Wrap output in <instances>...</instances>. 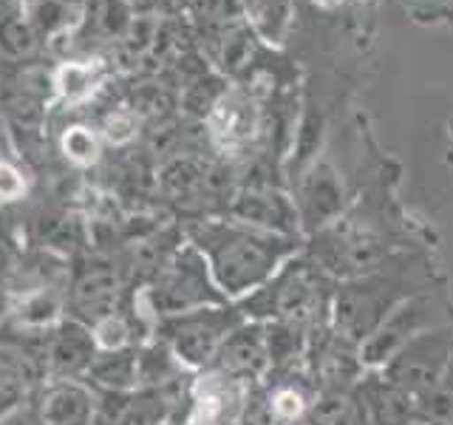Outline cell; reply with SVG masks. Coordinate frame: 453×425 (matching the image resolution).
I'll list each match as a JSON object with an SVG mask.
<instances>
[{"instance_id": "obj_8", "label": "cell", "mask_w": 453, "mask_h": 425, "mask_svg": "<svg viewBox=\"0 0 453 425\" xmlns=\"http://www.w3.org/2000/svg\"><path fill=\"white\" fill-rule=\"evenodd\" d=\"M266 335L261 326H235L230 337L224 340L212 368L226 377H235L241 382H247L252 377L261 375V368L266 366Z\"/></svg>"}, {"instance_id": "obj_26", "label": "cell", "mask_w": 453, "mask_h": 425, "mask_svg": "<svg viewBox=\"0 0 453 425\" xmlns=\"http://www.w3.org/2000/svg\"><path fill=\"white\" fill-rule=\"evenodd\" d=\"M14 153V142H12V128L6 122V113H4V105H0V156H6L12 159Z\"/></svg>"}, {"instance_id": "obj_18", "label": "cell", "mask_w": 453, "mask_h": 425, "mask_svg": "<svg viewBox=\"0 0 453 425\" xmlns=\"http://www.w3.org/2000/svg\"><path fill=\"white\" fill-rule=\"evenodd\" d=\"M40 49V35L37 28L26 20V14H12L0 23V51L12 60H28Z\"/></svg>"}, {"instance_id": "obj_23", "label": "cell", "mask_w": 453, "mask_h": 425, "mask_svg": "<svg viewBox=\"0 0 453 425\" xmlns=\"http://www.w3.org/2000/svg\"><path fill=\"white\" fill-rule=\"evenodd\" d=\"M23 252L26 247L20 244L18 233H14L9 224L0 221V290L9 292V283L23 261Z\"/></svg>"}, {"instance_id": "obj_9", "label": "cell", "mask_w": 453, "mask_h": 425, "mask_svg": "<svg viewBox=\"0 0 453 425\" xmlns=\"http://www.w3.org/2000/svg\"><path fill=\"white\" fill-rule=\"evenodd\" d=\"M85 382L96 394H122L136 389V346L99 349L85 375Z\"/></svg>"}, {"instance_id": "obj_6", "label": "cell", "mask_w": 453, "mask_h": 425, "mask_svg": "<svg viewBox=\"0 0 453 425\" xmlns=\"http://www.w3.org/2000/svg\"><path fill=\"white\" fill-rule=\"evenodd\" d=\"M244 382L210 368L190 386V406L181 425H235L244 411Z\"/></svg>"}, {"instance_id": "obj_28", "label": "cell", "mask_w": 453, "mask_h": 425, "mask_svg": "<svg viewBox=\"0 0 453 425\" xmlns=\"http://www.w3.org/2000/svg\"><path fill=\"white\" fill-rule=\"evenodd\" d=\"M9 309H12V292L0 290V326H4V321H6V315H9Z\"/></svg>"}, {"instance_id": "obj_11", "label": "cell", "mask_w": 453, "mask_h": 425, "mask_svg": "<svg viewBox=\"0 0 453 425\" xmlns=\"http://www.w3.org/2000/svg\"><path fill=\"white\" fill-rule=\"evenodd\" d=\"M105 82L103 60H65L54 68V97L65 105H85Z\"/></svg>"}, {"instance_id": "obj_20", "label": "cell", "mask_w": 453, "mask_h": 425, "mask_svg": "<svg viewBox=\"0 0 453 425\" xmlns=\"http://www.w3.org/2000/svg\"><path fill=\"white\" fill-rule=\"evenodd\" d=\"M233 210L244 224H258V227H269V230L283 224V212L278 210V205L269 196H261V193L241 196Z\"/></svg>"}, {"instance_id": "obj_17", "label": "cell", "mask_w": 453, "mask_h": 425, "mask_svg": "<svg viewBox=\"0 0 453 425\" xmlns=\"http://www.w3.org/2000/svg\"><path fill=\"white\" fill-rule=\"evenodd\" d=\"M173 94L162 82H142L134 85L127 94V108H131L142 122H165L173 111Z\"/></svg>"}, {"instance_id": "obj_5", "label": "cell", "mask_w": 453, "mask_h": 425, "mask_svg": "<svg viewBox=\"0 0 453 425\" xmlns=\"http://www.w3.org/2000/svg\"><path fill=\"white\" fill-rule=\"evenodd\" d=\"M37 354L46 380H85L96 358V337L91 326L74 318H63L57 326L26 344Z\"/></svg>"}, {"instance_id": "obj_1", "label": "cell", "mask_w": 453, "mask_h": 425, "mask_svg": "<svg viewBox=\"0 0 453 425\" xmlns=\"http://www.w3.org/2000/svg\"><path fill=\"white\" fill-rule=\"evenodd\" d=\"M190 244L204 255L224 298H241L264 287L283 259L280 241L250 227L204 224L193 230Z\"/></svg>"}, {"instance_id": "obj_14", "label": "cell", "mask_w": 453, "mask_h": 425, "mask_svg": "<svg viewBox=\"0 0 453 425\" xmlns=\"http://www.w3.org/2000/svg\"><path fill=\"white\" fill-rule=\"evenodd\" d=\"M23 14L37 28L40 37H57L74 32L82 23V9L65 4V0H26Z\"/></svg>"}, {"instance_id": "obj_10", "label": "cell", "mask_w": 453, "mask_h": 425, "mask_svg": "<svg viewBox=\"0 0 453 425\" xmlns=\"http://www.w3.org/2000/svg\"><path fill=\"white\" fill-rule=\"evenodd\" d=\"M210 134L219 148H241L255 134V111L241 97H221L207 113Z\"/></svg>"}, {"instance_id": "obj_12", "label": "cell", "mask_w": 453, "mask_h": 425, "mask_svg": "<svg viewBox=\"0 0 453 425\" xmlns=\"http://www.w3.org/2000/svg\"><path fill=\"white\" fill-rule=\"evenodd\" d=\"M445 354H448L445 340H417L414 346H408L400 354L391 375L403 386H428V382L436 380L439 368H442Z\"/></svg>"}, {"instance_id": "obj_16", "label": "cell", "mask_w": 453, "mask_h": 425, "mask_svg": "<svg viewBox=\"0 0 453 425\" xmlns=\"http://www.w3.org/2000/svg\"><path fill=\"white\" fill-rule=\"evenodd\" d=\"M103 136H99L96 128L85 125V122H74L63 128L60 134V153L63 159L71 162L74 167H94L99 159H103Z\"/></svg>"}, {"instance_id": "obj_22", "label": "cell", "mask_w": 453, "mask_h": 425, "mask_svg": "<svg viewBox=\"0 0 453 425\" xmlns=\"http://www.w3.org/2000/svg\"><path fill=\"white\" fill-rule=\"evenodd\" d=\"M368 406H372L377 422L382 425H400L408 420V400L396 391V389H377L368 397Z\"/></svg>"}, {"instance_id": "obj_25", "label": "cell", "mask_w": 453, "mask_h": 425, "mask_svg": "<svg viewBox=\"0 0 453 425\" xmlns=\"http://www.w3.org/2000/svg\"><path fill=\"white\" fill-rule=\"evenodd\" d=\"M301 411H303V397L295 389H280L273 397V403H269V414L280 422H292L295 417H301Z\"/></svg>"}, {"instance_id": "obj_2", "label": "cell", "mask_w": 453, "mask_h": 425, "mask_svg": "<svg viewBox=\"0 0 453 425\" xmlns=\"http://www.w3.org/2000/svg\"><path fill=\"white\" fill-rule=\"evenodd\" d=\"M134 292L139 306L148 312V318L153 323L159 318L181 315V312H193L226 301L210 275L204 255L193 244H181L148 287Z\"/></svg>"}, {"instance_id": "obj_4", "label": "cell", "mask_w": 453, "mask_h": 425, "mask_svg": "<svg viewBox=\"0 0 453 425\" xmlns=\"http://www.w3.org/2000/svg\"><path fill=\"white\" fill-rule=\"evenodd\" d=\"M127 298V281L122 264L113 252L91 250L74 259L65 283V318L85 326L108 318Z\"/></svg>"}, {"instance_id": "obj_15", "label": "cell", "mask_w": 453, "mask_h": 425, "mask_svg": "<svg viewBox=\"0 0 453 425\" xmlns=\"http://www.w3.org/2000/svg\"><path fill=\"white\" fill-rule=\"evenodd\" d=\"M131 20H134V12L127 9L122 0H85V6H82V23L88 26V32L99 40L117 42Z\"/></svg>"}, {"instance_id": "obj_19", "label": "cell", "mask_w": 453, "mask_h": 425, "mask_svg": "<svg viewBox=\"0 0 453 425\" xmlns=\"http://www.w3.org/2000/svg\"><path fill=\"white\" fill-rule=\"evenodd\" d=\"M139 125H142V120L136 117V113L127 105H119V108H111L105 113L96 131H99V136H103V142H108V145L127 148L139 136Z\"/></svg>"}, {"instance_id": "obj_3", "label": "cell", "mask_w": 453, "mask_h": 425, "mask_svg": "<svg viewBox=\"0 0 453 425\" xmlns=\"http://www.w3.org/2000/svg\"><path fill=\"white\" fill-rule=\"evenodd\" d=\"M235 326H241V315L235 309L226 304H212L181 312V315L159 318L150 335L162 340L184 368H207Z\"/></svg>"}, {"instance_id": "obj_7", "label": "cell", "mask_w": 453, "mask_h": 425, "mask_svg": "<svg viewBox=\"0 0 453 425\" xmlns=\"http://www.w3.org/2000/svg\"><path fill=\"white\" fill-rule=\"evenodd\" d=\"M37 425H91L96 391L85 380H46L35 391Z\"/></svg>"}, {"instance_id": "obj_24", "label": "cell", "mask_w": 453, "mask_h": 425, "mask_svg": "<svg viewBox=\"0 0 453 425\" xmlns=\"http://www.w3.org/2000/svg\"><path fill=\"white\" fill-rule=\"evenodd\" d=\"M28 193V179L14 159L0 156V205H18Z\"/></svg>"}, {"instance_id": "obj_13", "label": "cell", "mask_w": 453, "mask_h": 425, "mask_svg": "<svg viewBox=\"0 0 453 425\" xmlns=\"http://www.w3.org/2000/svg\"><path fill=\"white\" fill-rule=\"evenodd\" d=\"M204 176L207 167H202L198 159L173 153L156 170V184L170 202H193L198 193H204Z\"/></svg>"}, {"instance_id": "obj_21", "label": "cell", "mask_w": 453, "mask_h": 425, "mask_svg": "<svg viewBox=\"0 0 453 425\" xmlns=\"http://www.w3.org/2000/svg\"><path fill=\"white\" fill-rule=\"evenodd\" d=\"M315 425H363V408L343 397H332V400H323L315 406V414H311Z\"/></svg>"}, {"instance_id": "obj_27", "label": "cell", "mask_w": 453, "mask_h": 425, "mask_svg": "<svg viewBox=\"0 0 453 425\" xmlns=\"http://www.w3.org/2000/svg\"><path fill=\"white\" fill-rule=\"evenodd\" d=\"M122 4L131 9V12H148L150 6L159 4V0H122Z\"/></svg>"}, {"instance_id": "obj_29", "label": "cell", "mask_w": 453, "mask_h": 425, "mask_svg": "<svg viewBox=\"0 0 453 425\" xmlns=\"http://www.w3.org/2000/svg\"><path fill=\"white\" fill-rule=\"evenodd\" d=\"M156 425H181V422H176V420H165V422H156Z\"/></svg>"}]
</instances>
